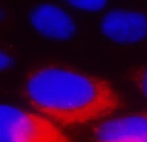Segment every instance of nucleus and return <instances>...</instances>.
I'll return each instance as SVG.
<instances>
[{
	"mask_svg": "<svg viewBox=\"0 0 147 142\" xmlns=\"http://www.w3.org/2000/svg\"><path fill=\"white\" fill-rule=\"evenodd\" d=\"M22 94L36 113L64 127L109 117L123 105L109 81L64 65L33 69L24 81Z\"/></svg>",
	"mask_w": 147,
	"mask_h": 142,
	"instance_id": "obj_1",
	"label": "nucleus"
},
{
	"mask_svg": "<svg viewBox=\"0 0 147 142\" xmlns=\"http://www.w3.org/2000/svg\"><path fill=\"white\" fill-rule=\"evenodd\" d=\"M1 142H76L60 125L38 113L1 105Z\"/></svg>",
	"mask_w": 147,
	"mask_h": 142,
	"instance_id": "obj_2",
	"label": "nucleus"
},
{
	"mask_svg": "<svg viewBox=\"0 0 147 142\" xmlns=\"http://www.w3.org/2000/svg\"><path fill=\"white\" fill-rule=\"evenodd\" d=\"M101 29L106 37L116 43H137L147 37V17L135 11L112 10L102 19Z\"/></svg>",
	"mask_w": 147,
	"mask_h": 142,
	"instance_id": "obj_3",
	"label": "nucleus"
},
{
	"mask_svg": "<svg viewBox=\"0 0 147 142\" xmlns=\"http://www.w3.org/2000/svg\"><path fill=\"white\" fill-rule=\"evenodd\" d=\"M147 137V113H136L108 120L94 131L95 142H134Z\"/></svg>",
	"mask_w": 147,
	"mask_h": 142,
	"instance_id": "obj_4",
	"label": "nucleus"
},
{
	"mask_svg": "<svg viewBox=\"0 0 147 142\" xmlns=\"http://www.w3.org/2000/svg\"><path fill=\"white\" fill-rule=\"evenodd\" d=\"M30 21L39 33L52 39H69L76 32L75 23L70 15L62 8L52 4H42L34 8Z\"/></svg>",
	"mask_w": 147,
	"mask_h": 142,
	"instance_id": "obj_5",
	"label": "nucleus"
},
{
	"mask_svg": "<svg viewBox=\"0 0 147 142\" xmlns=\"http://www.w3.org/2000/svg\"><path fill=\"white\" fill-rule=\"evenodd\" d=\"M129 79L140 94L147 99V65L132 70Z\"/></svg>",
	"mask_w": 147,
	"mask_h": 142,
	"instance_id": "obj_6",
	"label": "nucleus"
},
{
	"mask_svg": "<svg viewBox=\"0 0 147 142\" xmlns=\"http://www.w3.org/2000/svg\"><path fill=\"white\" fill-rule=\"evenodd\" d=\"M68 3L70 5L76 7L80 9H84L86 10H91V11H95V10H99L105 7V4L107 3L106 1H68Z\"/></svg>",
	"mask_w": 147,
	"mask_h": 142,
	"instance_id": "obj_7",
	"label": "nucleus"
},
{
	"mask_svg": "<svg viewBox=\"0 0 147 142\" xmlns=\"http://www.w3.org/2000/svg\"><path fill=\"white\" fill-rule=\"evenodd\" d=\"M134 142H147V137H145V138L142 139V140L138 141H134Z\"/></svg>",
	"mask_w": 147,
	"mask_h": 142,
	"instance_id": "obj_8",
	"label": "nucleus"
}]
</instances>
